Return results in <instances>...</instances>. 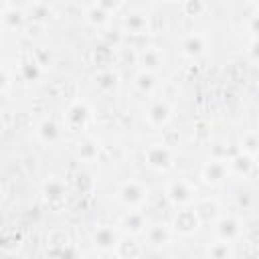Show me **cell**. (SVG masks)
<instances>
[{"label": "cell", "instance_id": "6da1fadb", "mask_svg": "<svg viewBox=\"0 0 259 259\" xmlns=\"http://www.w3.org/2000/svg\"><path fill=\"white\" fill-rule=\"evenodd\" d=\"M148 196H150L148 184L142 182V180H136V178L125 180V182L119 186V190H117V198H119L121 204L127 206L130 210H140V208L146 204Z\"/></svg>", "mask_w": 259, "mask_h": 259}, {"label": "cell", "instance_id": "7a4b0ae2", "mask_svg": "<svg viewBox=\"0 0 259 259\" xmlns=\"http://www.w3.org/2000/svg\"><path fill=\"white\" fill-rule=\"evenodd\" d=\"M42 198L47 202V206L55 212H59L65 202H67V186L63 180H59L57 176H51L45 184H42Z\"/></svg>", "mask_w": 259, "mask_h": 259}, {"label": "cell", "instance_id": "3957f363", "mask_svg": "<svg viewBox=\"0 0 259 259\" xmlns=\"http://www.w3.org/2000/svg\"><path fill=\"white\" fill-rule=\"evenodd\" d=\"M174 150L168 144H152L146 150V162L160 172H166L174 166Z\"/></svg>", "mask_w": 259, "mask_h": 259}, {"label": "cell", "instance_id": "277c9868", "mask_svg": "<svg viewBox=\"0 0 259 259\" xmlns=\"http://www.w3.org/2000/svg\"><path fill=\"white\" fill-rule=\"evenodd\" d=\"M119 233L113 225H97L93 229V245L95 249H99L101 253H109L115 251L117 243H119Z\"/></svg>", "mask_w": 259, "mask_h": 259}, {"label": "cell", "instance_id": "5b68a950", "mask_svg": "<svg viewBox=\"0 0 259 259\" xmlns=\"http://www.w3.org/2000/svg\"><path fill=\"white\" fill-rule=\"evenodd\" d=\"M214 233L219 237V241H225V243H233L241 237L243 233V225L237 217L233 214H221V219L214 223Z\"/></svg>", "mask_w": 259, "mask_h": 259}, {"label": "cell", "instance_id": "8992f818", "mask_svg": "<svg viewBox=\"0 0 259 259\" xmlns=\"http://www.w3.org/2000/svg\"><path fill=\"white\" fill-rule=\"evenodd\" d=\"M194 196H196V186L186 178H178L168 184V198L174 204H188L194 200Z\"/></svg>", "mask_w": 259, "mask_h": 259}, {"label": "cell", "instance_id": "52a82bcc", "mask_svg": "<svg viewBox=\"0 0 259 259\" xmlns=\"http://www.w3.org/2000/svg\"><path fill=\"white\" fill-rule=\"evenodd\" d=\"M257 170H259L257 158L247 154V152H241V154H237L235 158L229 160V172L231 174H237V176H243V178H251Z\"/></svg>", "mask_w": 259, "mask_h": 259}, {"label": "cell", "instance_id": "ba28073f", "mask_svg": "<svg viewBox=\"0 0 259 259\" xmlns=\"http://www.w3.org/2000/svg\"><path fill=\"white\" fill-rule=\"evenodd\" d=\"M89 119H91V109L85 101H75L65 113V121L69 130H83Z\"/></svg>", "mask_w": 259, "mask_h": 259}, {"label": "cell", "instance_id": "9c48e42d", "mask_svg": "<svg viewBox=\"0 0 259 259\" xmlns=\"http://www.w3.org/2000/svg\"><path fill=\"white\" fill-rule=\"evenodd\" d=\"M170 117H172V107H170L164 99L152 101V103L148 105V109H146V119H148V123L154 125V127L166 125V123L170 121Z\"/></svg>", "mask_w": 259, "mask_h": 259}, {"label": "cell", "instance_id": "30bf717a", "mask_svg": "<svg viewBox=\"0 0 259 259\" xmlns=\"http://www.w3.org/2000/svg\"><path fill=\"white\" fill-rule=\"evenodd\" d=\"M200 225L202 223H200L194 208H182L174 217V231L180 233V235H192Z\"/></svg>", "mask_w": 259, "mask_h": 259}, {"label": "cell", "instance_id": "8fae6325", "mask_svg": "<svg viewBox=\"0 0 259 259\" xmlns=\"http://www.w3.org/2000/svg\"><path fill=\"white\" fill-rule=\"evenodd\" d=\"M229 176V160H210L202 168V178L208 184H221Z\"/></svg>", "mask_w": 259, "mask_h": 259}, {"label": "cell", "instance_id": "7c38bea8", "mask_svg": "<svg viewBox=\"0 0 259 259\" xmlns=\"http://www.w3.org/2000/svg\"><path fill=\"white\" fill-rule=\"evenodd\" d=\"M180 49H182V53H184L186 57L198 59V57L204 55V51H206V38H204V34H200V32L186 34V36L182 38V42H180Z\"/></svg>", "mask_w": 259, "mask_h": 259}, {"label": "cell", "instance_id": "4fadbf2b", "mask_svg": "<svg viewBox=\"0 0 259 259\" xmlns=\"http://www.w3.org/2000/svg\"><path fill=\"white\" fill-rule=\"evenodd\" d=\"M194 210H196L200 223H217V221L221 219V206H219V202L212 200V198H204V200L196 202Z\"/></svg>", "mask_w": 259, "mask_h": 259}, {"label": "cell", "instance_id": "5bb4252c", "mask_svg": "<svg viewBox=\"0 0 259 259\" xmlns=\"http://www.w3.org/2000/svg\"><path fill=\"white\" fill-rule=\"evenodd\" d=\"M121 227L125 231H130V235H138V233H146V217L142 210H127L121 217Z\"/></svg>", "mask_w": 259, "mask_h": 259}, {"label": "cell", "instance_id": "9a60e30c", "mask_svg": "<svg viewBox=\"0 0 259 259\" xmlns=\"http://www.w3.org/2000/svg\"><path fill=\"white\" fill-rule=\"evenodd\" d=\"M115 253H117L119 259H136V257H140L142 247H140V243L134 239V235H125V237L119 239V243H117V247H115Z\"/></svg>", "mask_w": 259, "mask_h": 259}, {"label": "cell", "instance_id": "2e32d148", "mask_svg": "<svg viewBox=\"0 0 259 259\" xmlns=\"http://www.w3.org/2000/svg\"><path fill=\"white\" fill-rule=\"evenodd\" d=\"M146 237H148V241H150L152 245H166V243H170V239H172V231H170L168 225L156 223V225H150V227L146 229Z\"/></svg>", "mask_w": 259, "mask_h": 259}, {"label": "cell", "instance_id": "e0dca14e", "mask_svg": "<svg viewBox=\"0 0 259 259\" xmlns=\"http://www.w3.org/2000/svg\"><path fill=\"white\" fill-rule=\"evenodd\" d=\"M140 63L144 67L142 71H150L152 73V69H156V67H160L164 63V53L160 49H146L140 55Z\"/></svg>", "mask_w": 259, "mask_h": 259}, {"label": "cell", "instance_id": "ac0fdd59", "mask_svg": "<svg viewBox=\"0 0 259 259\" xmlns=\"http://www.w3.org/2000/svg\"><path fill=\"white\" fill-rule=\"evenodd\" d=\"M36 136H38V140H40V142H45V144H53V142H57V140H59L61 130L57 127V123H55L53 119H45V121L38 125Z\"/></svg>", "mask_w": 259, "mask_h": 259}, {"label": "cell", "instance_id": "d6986e66", "mask_svg": "<svg viewBox=\"0 0 259 259\" xmlns=\"http://www.w3.org/2000/svg\"><path fill=\"white\" fill-rule=\"evenodd\" d=\"M233 255V249H231V243H225V241H217L208 247V257L210 259H231Z\"/></svg>", "mask_w": 259, "mask_h": 259}, {"label": "cell", "instance_id": "ffe728a7", "mask_svg": "<svg viewBox=\"0 0 259 259\" xmlns=\"http://www.w3.org/2000/svg\"><path fill=\"white\" fill-rule=\"evenodd\" d=\"M107 12L103 10V6L101 4H91L89 8H87V20L93 24V26H101V24H105L107 22Z\"/></svg>", "mask_w": 259, "mask_h": 259}, {"label": "cell", "instance_id": "44dd1931", "mask_svg": "<svg viewBox=\"0 0 259 259\" xmlns=\"http://www.w3.org/2000/svg\"><path fill=\"white\" fill-rule=\"evenodd\" d=\"M241 148H243V152L257 156L259 154V132H247L241 140Z\"/></svg>", "mask_w": 259, "mask_h": 259}, {"label": "cell", "instance_id": "7402d4cb", "mask_svg": "<svg viewBox=\"0 0 259 259\" xmlns=\"http://www.w3.org/2000/svg\"><path fill=\"white\" fill-rule=\"evenodd\" d=\"M77 152H79V156H81L83 160H93V158L97 156V152H99V144H97L95 140L87 138V140H83V142L79 144Z\"/></svg>", "mask_w": 259, "mask_h": 259}, {"label": "cell", "instance_id": "603a6c76", "mask_svg": "<svg viewBox=\"0 0 259 259\" xmlns=\"http://www.w3.org/2000/svg\"><path fill=\"white\" fill-rule=\"evenodd\" d=\"M95 83L99 85V89L107 91V89H115L117 85V75L113 71H103L99 77H95Z\"/></svg>", "mask_w": 259, "mask_h": 259}, {"label": "cell", "instance_id": "cb8c5ba5", "mask_svg": "<svg viewBox=\"0 0 259 259\" xmlns=\"http://www.w3.org/2000/svg\"><path fill=\"white\" fill-rule=\"evenodd\" d=\"M136 85H138V89L140 91H144V93H150L152 89H154V75L150 73V71H140L138 73V77H136Z\"/></svg>", "mask_w": 259, "mask_h": 259}, {"label": "cell", "instance_id": "d4e9b609", "mask_svg": "<svg viewBox=\"0 0 259 259\" xmlns=\"http://www.w3.org/2000/svg\"><path fill=\"white\" fill-rule=\"evenodd\" d=\"M249 28H251V32H255L257 38H259V14H253V16H251V20H249Z\"/></svg>", "mask_w": 259, "mask_h": 259}, {"label": "cell", "instance_id": "484cf974", "mask_svg": "<svg viewBox=\"0 0 259 259\" xmlns=\"http://www.w3.org/2000/svg\"><path fill=\"white\" fill-rule=\"evenodd\" d=\"M249 55H251L255 61H259V38H255V40L251 42V47H249Z\"/></svg>", "mask_w": 259, "mask_h": 259}, {"label": "cell", "instance_id": "4316f807", "mask_svg": "<svg viewBox=\"0 0 259 259\" xmlns=\"http://www.w3.org/2000/svg\"><path fill=\"white\" fill-rule=\"evenodd\" d=\"M255 158H257V164H259V154H257V156H255Z\"/></svg>", "mask_w": 259, "mask_h": 259}, {"label": "cell", "instance_id": "83f0119b", "mask_svg": "<svg viewBox=\"0 0 259 259\" xmlns=\"http://www.w3.org/2000/svg\"><path fill=\"white\" fill-rule=\"evenodd\" d=\"M117 259H119V257H117Z\"/></svg>", "mask_w": 259, "mask_h": 259}]
</instances>
